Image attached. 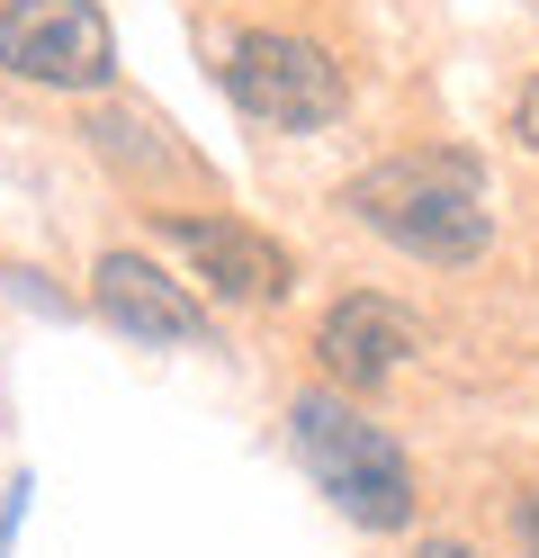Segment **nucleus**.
I'll return each mask as SVG.
<instances>
[{"label":"nucleus","instance_id":"nucleus-1","mask_svg":"<svg viewBox=\"0 0 539 558\" xmlns=\"http://www.w3.org/2000/svg\"><path fill=\"white\" fill-rule=\"evenodd\" d=\"M342 207L369 234H387L395 253H414V262H477L486 243H494V207H486V171L467 162V154H387L369 162L359 181L342 190Z\"/></svg>","mask_w":539,"mask_h":558},{"label":"nucleus","instance_id":"nucleus-2","mask_svg":"<svg viewBox=\"0 0 539 558\" xmlns=\"http://www.w3.org/2000/svg\"><path fill=\"white\" fill-rule=\"evenodd\" d=\"M287 441H297V460L306 477L333 496L342 522H359V532H405L414 522V469H405V450L387 441V424H369L342 388H306V397H287Z\"/></svg>","mask_w":539,"mask_h":558},{"label":"nucleus","instance_id":"nucleus-3","mask_svg":"<svg viewBox=\"0 0 539 558\" xmlns=\"http://www.w3.org/2000/svg\"><path fill=\"white\" fill-rule=\"evenodd\" d=\"M225 99L252 126H279V135H306V126H333L351 109V82L342 63L323 54L315 37H287V27H243L225 46Z\"/></svg>","mask_w":539,"mask_h":558},{"label":"nucleus","instance_id":"nucleus-4","mask_svg":"<svg viewBox=\"0 0 539 558\" xmlns=\"http://www.w3.org/2000/svg\"><path fill=\"white\" fill-rule=\"evenodd\" d=\"M0 73L36 90H108L118 27L99 0H0Z\"/></svg>","mask_w":539,"mask_h":558},{"label":"nucleus","instance_id":"nucleus-5","mask_svg":"<svg viewBox=\"0 0 539 558\" xmlns=\"http://www.w3.org/2000/svg\"><path fill=\"white\" fill-rule=\"evenodd\" d=\"M162 243L189 262V279H207V289L234 298V306H270V298L297 289L287 243H270L261 226H243V217H162Z\"/></svg>","mask_w":539,"mask_h":558},{"label":"nucleus","instance_id":"nucleus-6","mask_svg":"<svg viewBox=\"0 0 539 558\" xmlns=\"http://www.w3.org/2000/svg\"><path fill=\"white\" fill-rule=\"evenodd\" d=\"M90 306H99L126 342H162V352H171V342H207V306L180 289L162 262H144V253H99Z\"/></svg>","mask_w":539,"mask_h":558},{"label":"nucleus","instance_id":"nucleus-7","mask_svg":"<svg viewBox=\"0 0 539 558\" xmlns=\"http://www.w3.org/2000/svg\"><path fill=\"white\" fill-rule=\"evenodd\" d=\"M315 352H323V369H333V388H387V378L422 352V325L395 298L359 289V298H333V316L315 325Z\"/></svg>","mask_w":539,"mask_h":558},{"label":"nucleus","instance_id":"nucleus-8","mask_svg":"<svg viewBox=\"0 0 539 558\" xmlns=\"http://www.w3.org/2000/svg\"><path fill=\"white\" fill-rule=\"evenodd\" d=\"M513 135H522V145H530V154H539V82H530V90L513 99Z\"/></svg>","mask_w":539,"mask_h":558},{"label":"nucleus","instance_id":"nucleus-9","mask_svg":"<svg viewBox=\"0 0 539 558\" xmlns=\"http://www.w3.org/2000/svg\"><path fill=\"white\" fill-rule=\"evenodd\" d=\"M513 522H522V549L539 558V486H530V496H522V513H513Z\"/></svg>","mask_w":539,"mask_h":558},{"label":"nucleus","instance_id":"nucleus-10","mask_svg":"<svg viewBox=\"0 0 539 558\" xmlns=\"http://www.w3.org/2000/svg\"><path fill=\"white\" fill-rule=\"evenodd\" d=\"M414 558H477V549H467V541H422Z\"/></svg>","mask_w":539,"mask_h":558},{"label":"nucleus","instance_id":"nucleus-11","mask_svg":"<svg viewBox=\"0 0 539 558\" xmlns=\"http://www.w3.org/2000/svg\"><path fill=\"white\" fill-rule=\"evenodd\" d=\"M530 10H539V0H530Z\"/></svg>","mask_w":539,"mask_h":558}]
</instances>
